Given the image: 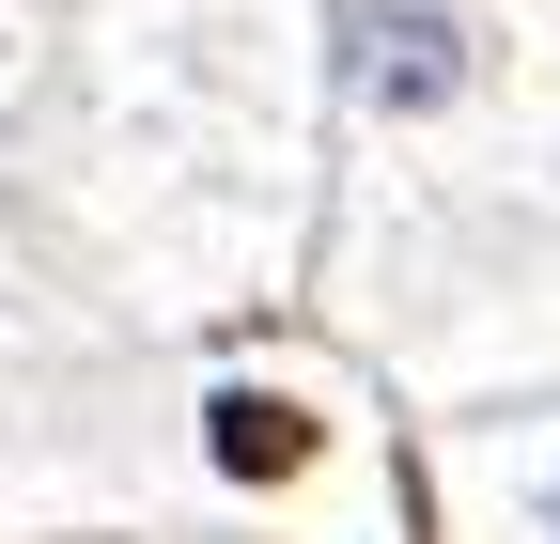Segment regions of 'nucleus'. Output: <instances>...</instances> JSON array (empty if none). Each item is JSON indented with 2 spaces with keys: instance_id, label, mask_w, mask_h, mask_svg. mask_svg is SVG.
Masks as SVG:
<instances>
[{
  "instance_id": "nucleus-1",
  "label": "nucleus",
  "mask_w": 560,
  "mask_h": 544,
  "mask_svg": "<svg viewBox=\"0 0 560 544\" xmlns=\"http://www.w3.org/2000/svg\"><path fill=\"white\" fill-rule=\"evenodd\" d=\"M327 79L374 125H452L482 94V16L467 0H342L327 16Z\"/></svg>"
},
{
  "instance_id": "nucleus-3",
  "label": "nucleus",
  "mask_w": 560,
  "mask_h": 544,
  "mask_svg": "<svg viewBox=\"0 0 560 544\" xmlns=\"http://www.w3.org/2000/svg\"><path fill=\"white\" fill-rule=\"evenodd\" d=\"M529 544H560V451H545V483H529Z\"/></svg>"
},
{
  "instance_id": "nucleus-2",
  "label": "nucleus",
  "mask_w": 560,
  "mask_h": 544,
  "mask_svg": "<svg viewBox=\"0 0 560 544\" xmlns=\"http://www.w3.org/2000/svg\"><path fill=\"white\" fill-rule=\"evenodd\" d=\"M202 421H219V466H249V483H280V466L312 451V421H296V404H265V389H219Z\"/></svg>"
}]
</instances>
